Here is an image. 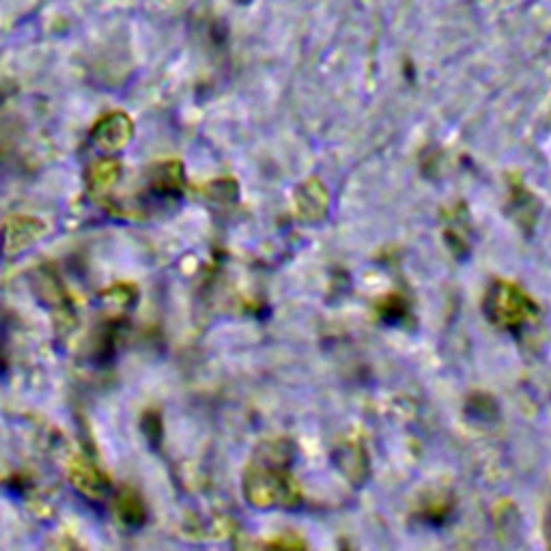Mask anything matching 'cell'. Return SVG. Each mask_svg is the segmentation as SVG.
<instances>
[{
  "instance_id": "6da1fadb",
  "label": "cell",
  "mask_w": 551,
  "mask_h": 551,
  "mask_svg": "<svg viewBox=\"0 0 551 551\" xmlns=\"http://www.w3.org/2000/svg\"><path fill=\"white\" fill-rule=\"evenodd\" d=\"M246 498L254 506H291L298 500L285 452L276 448L261 450L246 470Z\"/></svg>"
},
{
  "instance_id": "7a4b0ae2",
  "label": "cell",
  "mask_w": 551,
  "mask_h": 551,
  "mask_svg": "<svg viewBox=\"0 0 551 551\" xmlns=\"http://www.w3.org/2000/svg\"><path fill=\"white\" fill-rule=\"evenodd\" d=\"M485 310L491 323L502 330L517 332L536 317V304L511 282H496L485 298Z\"/></svg>"
},
{
  "instance_id": "3957f363",
  "label": "cell",
  "mask_w": 551,
  "mask_h": 551,
  "mask_svg": "<svg viewBox=\"0 0 551 551\" xmlns=\"http://www.w3.org/2000/svg\"><path fill=\"white\" fill-rule=\"evenodd\" d=\"M132 121L123 112H112L106 119L95 125L93 130V143L97 149H102L104 153H117L121 151L132 138Z\"/></svg>"
},
{
  "instance_id": "277c9868",
  "label": "cell",
  "mask_w": 551,
  "mask_h": 551,
  "mask_svg": "<svg viewBox=\"0 0 551 551\" xmlns=\"http://www.w3.org/2000/svg\"><path fill=\"white\" fill-rule=\"evenodd\" d=\"M46 235V224L37 218L18 216L5 224L3 250L5 254H20L37 244Z\"/></svg>"
},
{
  "instance_id": "5b68a950",
  "label": "cell",
  "mask_w": 551,
  "mask_h": 551,
  "mask_svg": "<svg viewBox=\"0 0 551 551\" xmlns=\"http://www.w3.org/2000/svg\"><path fill=\"white\" fill-rule=\"evenodd\" d=\"M69 478H72V485L82 493L84 498L89 500H102L108 496V480L106 476L95 468L91 463H74L72 470H69Z\"/></svg>"
},
{
  "instance_id": "8992f818",
  "label": "cell",
  "mask_w": 551,
  "mask_h": 551,
  "mask_svg": "<svg viewBox=\"0 0 551 551\" xmlns=\"http://www.w3.org/2000/svg\"><path fill=\"white\" fill-rule=\"evenodd\" d=\"M115 511H117V515H119V519L123 521V524L130 526V528L143 526L145 519H147V511H145L143 500H140L138 493L130 487H123L117 493Z\"/></svg>"
},
{
  "instance_id": "52a82bcc",
  "label": "cell",
  "mask_w": 551,
  "mask_h": 551,
  "mask_svg": "<svg viewBox=\"0 0 551 551\" xmlns=\"http://www.w3.org/2000/svg\"><path fill=\"white\" fill-rule=\"evenodd\" d=\"M119 179V164L110 158L95 162L89 171V186L93 192H106Z\"/></svg>"
},
{
  "instance_id": "ba28073f",
  "label": "cell",
  "mask_w": 551,
  "mask_h": 551,
  "mask_svg": "<svg viewBox=\"0 0 551 551\" xmlns=\"http://www.w3.org/2000/svg\"><path fill=\"white\" fill-rule=\"evenodd\" d=\"M549 539H551V515H549Z\"/></svg>"
}]
</instances>
